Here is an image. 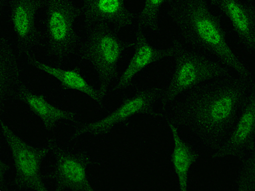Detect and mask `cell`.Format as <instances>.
<instances>
[{
    "instance_id": "obj_1",
    "label": "cell",
    "mask_w": 255,
    "mask_h": 191,
    "mask_svg": "<svg viewBox=\"0 0 255 191\" xmlns=\"http://www.w3.org/2000/svg\"><path fill=\"white\" fill-rule=\"evenodd\" d=\"M170 17L188 42L207 49L243 79L250 73L229 45L207 0H168Z\"/></svg>"
},
{
    "instance_id": "obj_2",
    "label": "cell",
    "mask_w": 255,
    "mask_h": 191,
    "mask_svg": "<svg viewBox=\"0 0 255 191\" xmlns=\"http://www.w3.org/2000/svg\"><path fill=\"white\" fill-rule=\"evenodd\" d=\"M249 90L243 81H235L194 95L187 115L194 126L211 139L222 137L235 121Z\"/></svg>"
},
{
    "instance_id": "obj_3",
    "label": "cell",
    "mask_w": 255,
    "mask_h": 191,
    "mask_svg": "<svg viewBox=\"0 0 255 191\" xmlns=\"http://www.w3.org/2000/svg\"><path fill=\"white\" fill-rule=\"evenodd\" d=\"M1 130L12 156L16 172V183L26 190L47 191L40 171L42 162L51 146L40 148L31 146L3 121L1 122Z\"/></svg>"
},
{
    "instance_id": "obj_4",
    "label": "cell",
    "mask_w": 255,
    "mask_h": 191,
    "mask_svg": "<svg viewBox=\"0 0 255 191\" xmlns=\"http://www.w3.org/2000/svg\"><path fill=\"white\" fill-rule=\"evenodd\" d=\"M125 44L106 27H96L90 34L85 53L95 71L99 89L105 95L117 76L118 63Z\"/></svg>"
},
{
    "instance_id": "obj_5",
    "label": "cell",
    "mask_w": 255,
    "mask_h": 191,
    "mask_svg": "<svg viewBox=\"0 0 255 191\" xmlns=\"http://www.w3.org/2000/svg\"><path fill=\"white\" fill-rule=\"evenodd\" d=\"M175 69L164 94L170 101L194 86L220 76L223 68L207 58L185 50L177 48L174 54Z\"/></svg>"
},
{
    "instance_id": "obj_6",
    "label": "cell",
    "mask_w": 255,
    "mask_h": 191,
    "mask_svg": "<svg viewBox=\"0 0 255 191\" xmlns=\"http://www.w3.org/2000/svg\"><path fill=\"white\" fill-rule=\"evenodd\" d=\"M75 9L69 0H49L47 6V30L49 51L62 58L75 41Z\"/></svg>"
},
{
    "instance_id": "obj_7",
    "label": "cell",
    "mask_w": 255,
    "mask_h": 191,
    "mask_svg": "<svg viewBox=\"0 0 255 191\" xmlns=\"http://www.w3.org/2000/svg\"><path fill=\"white\" fill-rule=\"evenodd\" d=\"M158 96V91L154 90L140 92L126 100L105 117L77 130L74 136L99 135L107 133L119 123L136 114L147 110L151 107Z\"/></svg>"
},
{
    "instance_id": "obj_8",
    "label": "cell",
    "mask_w": 255,
    "mask_h": 191,
    "mask_svg": "<svg viewBox=\"0 0 255 191\" xmlns=\"http://www.w3.org/2000/svg\"><path fill=\"white\" fill-rule=\"evenodd\" d=\"M255 139V82L252 85L237 119L218 150L221 157H231L250 148Z\"/></svg>"
},
{
    "instance_id": "obj_9",
    "label": "cell",
    "mask_w": 255,
    "mask_h": 191,
    "mask_svg": "<svg viewBox=\"0 0 255 191\" xmlns=\"http://www.w3.org/2000/svg\"><path fill=\"white\" fill-rule=\"evenodd\" d=\"M55 156L52 177L56 190H94L88 176V162L86 157L62 150L56 151Z\"/></svg>"
},
{
    "instance_id": "obj_10",
    "label": "cell",
    "mask_w": 255,
    "mask_h": 191,
    "mask_svg": "<svg viewBox=\"0 0 255 191\" xmlns=\"http://www.w3.org/2000/svg\"><path fill=\"white\" fill-rule=\"evenodd\" d=\"M86 18L96 27L123 28L133 23L126 0H82Z\"/></svg>"
},
{
    "instance_id": "obj_11",
    "label": "cell",
    "mask_w": 255,
    "mask_h": 191,
    "mask_svg": "<svg viewBox=\"0 0 255 191\" xmlns=\"http://www.w3.org/2000/svg\"><path fill=\"white\" fill-rule=\"evenodd\" d=\"M224 14L241 43L255 52V11L241 0H210Z\"/></svg>"
},
{
    "instance_id": "obj_12",
    "label": "cell",
    "mask_w": 255,
    "mask_h": 191,
    "mask_svg": "<svg viewBox=\"0 0 255 191\" xmlns=\"http://www.w3.org/2000/svg\"><path fill=\"white\" fill-rule=\"evenodd\" d=\"M176 47L158 49L152 46L145 35L138 31L133 54L117 83L116 89L127 87L140 71L159 60L174 55Z\"/></svg>"
},
{
    "instance_id": "obj_13",
    "label": "cell",
    "mask_w": 255,
    "mask_h": 191,
    "mask_svg": "<svg viewBox=\"0 0 255 191\" xmlns=\"http://www.w3.org/2000/svg\"><path fill=\"white\" fill-rule=\"evenodd\" d=\"M17 95L40 120L44 127L53 129L62 121H73L76 118L75 112L59 108L50 103L44 97L35 93L24 87L20 86Z\"/></svg>"
},
{
    "instance_id": "obj_14",
    "label": "cell",
    "mask_w": 255,
    "mask_h": 191,
    "mask_svg": "<svg viewBox=\"0 0 255 191\" xmlns=\"http://www.w3.org/2000/svg\"><path fill=\"white\" fill-rule=\"evenodd\" d=\"M32 64L38 70L55 79L65 88L80 92L99 105H102L105 95L90 84L77 71L54 67L38 61H33Z\"/></svg>"
},
{
    "instance_id": "obj_15",
    "label": "cell",
    "mask_w": 255,
    "mask_h": 191,
    "mask_svg": "<svg viewBox=\"0 0 255 191\" xmlns=\"http://www.w3.org/2000/svg\"><path fill=\"white\" fill-rule=\"evenodd\" d=\"M39 7L38 0H14L11 12V21L18 40L30 44L35 39V20Z\"/></svg>"
},
{
    "instance_id": "obj_16",
    "label": "cell",
    "mask_w": 255,
    "mask_h": 191,
    "mask_svg": "<svg viewBox=\"0 0 255 191\" xmlns=\"http://www.w3.org/2000/svg\"><path fill=\"white\" fill-rule=\"evenodd\" d=\"M169 127L173 143L172 163L179 189L186 191L188 187L189 172L197 160V155L181 138L174 124H169Z\"/></svg>"
},
{
    "instance_id": "obj_17",
    "label": "cell",
    "mask_w": 255,
    "mask_h": 191,
    "mask_svg": "<svg viewBox=\"0 0 255 191\" xmlns=\"http://www.w3.org/2000/svg\"><path fill=\"white\" fill-rule=\"evenodd\" d=\"M168 0H143L137 17V23L143 29L157 32L159 29V14L162 5Z\"/></svg>"
},
{
    "instance_id": "obj_18",
    "label": "cell",
    "mask_w": 255,
    "mask_h": 191,
    "mask_svg": "<svg viewBox=\"0 0 255 191\" xmlns=\"http://www.w3.org/2000/svg\"><path fill=\"white\" fill-rule=\"evenodd\" d=\"M236 188L240 191H255V148L240 170Z\"/></svg>"
}]
</instances>
